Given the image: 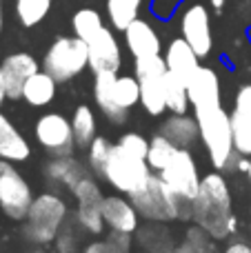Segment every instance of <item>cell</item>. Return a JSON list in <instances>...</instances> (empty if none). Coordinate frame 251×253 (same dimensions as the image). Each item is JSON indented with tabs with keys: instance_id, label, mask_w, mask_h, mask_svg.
Returning a JSON list of instances; mask_svg holds the SVG:
<instances>
[{
	"instance_id": "6da1fadb",
	"label": "cell",
	"mask_w": 251,
	"mask_h": 253,
	"mask_svg": "<svg viewBox=\"0 0 251 253\" xmlns=\"http://www.w3.org/2000/svg\"><path fill=\"white\" fill-rule=\"evenodd\" d=\"M189 220L207 233H211L216 240H229L238 229V218L234 213V200L227 178L220 171L203 175L198 196L191 200Z\"/></svg>"
},
{
	"instance_id": "7a4b0ae2",
	"label": "cell",
	"mask_w": 251,
	"mask_h": 253,
	"mask_svg": "<svg viewBox=\"0 0 251 253\" xmlns=\"http://www.w3.org/2000/svg\"><path fill=\"white\" fill-rule=\"evenodd\" d=\"M129 198L136 205L142 220L176 222V220H189L191 215V202L178 196L158 173H151L145 187H140Z\"/></svg>"
},
{
	"instance_id": "3957f363",
	"label": "cell",
	"mask_w": 251,
	"mask_h": 253,
	"mask_svg": "<svg viewBox=\"0 0 251 253\" xmlns=\"http://www.w3.org/2000/svg\"><path fill=\"white\" fill-rule=\"evenodd\" d=\"M200 129V142L205 144V151L209 162L218 171H231L236 158L234 147V131H231V114L222 105L209 107V109L194 111Z\"/></svg>"
},
{
	"instance_id": "277c9868",
	"label": "cell",
	"mask_w": 251,
	"mask_h": 253,
	"mask_svg": "<svg viewBox=\"0 0 251 253\" xmlns=\"http://www.w3.org/2000/svg\"><path fill=\"white\" fill-rule=\"evenodd\" d=\"M69 215L65 198L60 193L44 191L34 198L29 207L25 222H22V236L36 247L53 245L58 233L65 227V220Z\"/></svg>"
},
{
	"instance_id": "5b68a950",
	"label": "cell",
	"mask_w": 251,
	"mask_h": 253,
	"mask_svg": "<svg viewBox=\"0 0 251 253\" xmlns=\"http://www.w3.org/2000/svg\"><path fill=\"white\" fill-rule=\"evenodd\" d=\"M154 173L147 162V158L133 156L127 149H123L118 142L111 147V153L107 158V165L102 169V180L109 187H114L118 193L131 196L140 187H145V182L149 180V175Z\"/></svg>"
},
{
	"instance_id": "8992f818",
	"label": "cell",
	"mask_w": 251,
	"mask_h": 253,
	"mask_svg": "<svg viewBox=\"0 0 251 253\" xmlns=\"http://www.w3.org/2000/svg\"><path fill=\"white\" fill-rule=\"evenodd\" d=\"M89 67V44L78 36H60L49 44L42 69L60 83H69Z\"/></svg>"
},
{
	"instance_id": "52a82bcc",
	"label": "cell",
	"mask_w": 251,
	"mask_h": 253,
	"mask_svg": "<svg viewBox=\"0 0 251 253\" xmlns=\"http://www.w3.org/2000/svg\"><path fill=\"white\" fill-rule=\"evenodd\" d=\"M34 191L27 178L13 167V162L0 158V211L7 218L22 222L34 202Z\"/></svg>"
},
{
	"instance_id": "ba28073f",
	"label": "cell",
	"mask_w": 251,
	"mask_h": 253,
	"mask_svg": "<svg viewBox=\"0 0 251 253\" xmlns=\"http://www.w3.org/2000/svg\"><path fill=\"white\" fill-rule=\"evenodd\" d=\"M34 133H36L38 144L51 158L74 156L76 147H78L71 120L67 116L58 114V111H49V114L40 116L34 125Z\"/></svg>"
},
{
	"instance_id": "9c48e42d",
	"label": "cell",
	"mask_w": 251,
	"mask_h": 253,
	"mask_svg": "<svg viewBox=\"0 0 251 253\" xmlns=\"http://www.w3.org/2000/svg\"><path fill=\"white\" fill-rule=\"evenodd\" d=\"M69 193L78 202V207H76V224L84 233H91V236H98V233L105 231V220H102V200H105V193H102L98 180L93 178V173L78 180V184Z\"/></svg>"
},
{
	"instance_id": "30bf717a",
	"label": "cell",
	"mask_w": 251,
	"mask_h": 253,
	"mask_svg": "<svg viewBox=\"0 0 251 253\" xmlns=\"http://www.w3.org/2000/svg\"><path fill=\"white\" fill-rule=\"evenodd\" d=\"M158 175L185 200L191 202L198 196L200 180L203 178L198 173V165H196V158L191 153V149H176L171 160L167 162V167Z\"/></svg>"
},
{
	"instance_id": "8fae6325",
	"label": "cell",
	"mask_w": 251,
	"mask_h": 253,
	"mask_svg": "<svg viewBox=\"0 0 251 253\" xmlns=\"http://www.w3.org/2000/svg\"><path fill=\"white\" fill-rule=\"evenodd\" d=\"M89 69L93 74H118L123 65V49L116 34L102 27L96 38L89 40Z\"/></svg>"
},
{
	"instance_id": "7c38bea8",
	"label": "cell",
	"mask_w": 251,
	"mask_h": 253,
	"mask_svg": "<svg viewBox=\"0 0 251 253\" xmlns=\"http://www.w3.org/2000/svg\"><path fill=\"white\" fill-rule=\"evenodd\" d=\"M182 38L191 44L200 58L209 56L211 51V18L205 4H191L180 20Z\"/></svg>"
},
{
	"instance_id": "4fadbf2b",
	"label": "cell",
	"mask_w": 251,
	"mask_h": 253,
	"mask_svg": "<svg viewBox=\"0 0 251 253\" xmlns=\"http://www.w3.org/2000/svg\"><path fill=\"white\" fill-rule=\"evenodd\" d=\"M102 220L109 231L118 233H136L140 227V213H138L136 205L131 198L125 193H114V196H105L102 200Z\"/></svg>"
},
{
	"instance_id": "5bb4252c",
	"label": "cell",
	"mask_w": 251,
	"mask_h": 253,
	"mask_svg": "<svg viewBox=\"0 0 251 253\" xmlns=\"http://www.w3.org/2000/svg\"><path fill=\"white\" fill-rule=\"evenodd\" d=\"M187 89H189V100L194 111L222 105V83L218 71L211 67L200 65L196 74L191 76V80L187 83Z\"/></svg>"
},
{
	"instance_id": "9a60e30c",
	"label": "cell",
	"mask_w": 251,
	"mask_h": 253,
	"mask_svg": "<svg viewBox=\"0 0 251 253\" xmlns=\"http://www.w3.org/2000/svg\"><path fill=\"white\" fill-rule=\"evenodd\" d=\"M40 71V65L31 53L18 51L9 53L2 60V76H4V87H7V98L9 100H22V89L25 83L31 76Z\"/></svg>"
},
{
	"instance_id": "2e32d148",
	"label": "cell",
	"mask_w": 251,
	"mask_h": 253,
	"mask_svg": "<svg viewBox=\"0 0 251 253\" xmlns=\"http://www.w3.org/2000/svg\"><path fill=\"white\" fill-rule=\"evenodd\" d=\"M231 131H234L236 151L251 158V83L243 84L236 91L231 109Z\"/></svg>"
},
{
	"instance_id": "e0dca14e",
	"label": "cell",
	"mask_w": 251,
	"mask_h": 253,
	"mask_svg": "<svg viewBox=\"0 0 251 253\" xmlns=\"http://www.w3.org/2000/svg\"><path fill=\"white\" fill-rule=\"evenodd\" d=\"M93 173L89 169V165L80 162L76 156H60V158H51V160L44 165V175H47L49 182L60 184L67 191L78 184V180H83L84 175Z\"/></svg>"
},
{
	"instance_id": "ac0fdd59",
	"label": "cell",
	"mask_w": 251,
	"mask_h": 253,
	"mask_svg": "<svg viewBox=\"0 0 251 253\" xmlns=\"http://www.w3.org/2000/svg\"><path fill=\"white\" fill-rule=\"evenodd\" d=\"M165 62H167V69L173 76H178L180 80L189 83L191 76L196 74V69L200 67V56L191 49V44L185 38H173L167 44V51H165Z\"/></svg>"
},
{
	"instance_id": "d6986e66",
	"label": "cell",
	"mask_w": 251,
	"mask_h": 253,
	"mask_svg": "<svg viewBox=\"0 0 251 253\" xmlns=\"http://www.w3.org/2000/svg\"><path fill=\"white\" fill-rule=\"evenodd\" d=\"M160 133L169 138L178 149H191L200 140V129L196 116L189 114H171L160 123Z\"/></svg>"
},
{
	"instance_id": "ffe728a7",
	"label": "cell",
	"mask_w": 251,
	"mask_h": 253,
	"mask_svg": "<svg viewBox=\"0 0 251 253\" xmlns=\"http://www.w3.org/2000/svg\"><path fill=\"white\" fill-rule=\"evenodd\" d=\"M123 34H125V44H127V49L131 51L133 58H145V56L160 53V36L142 18H136Z\"/></svg>"
},
{
	"instance_id": "44dd1931",
	"label": "cell",
	"mask_w": 251,
	"mask_h": 253,
	"mask_svg": "<svg viewBox=\"0 0 251 253\" xmlns=\"http://www.w3.org/2000/svg\"><path fill=\"white\" fill-rule=\"evenodd\" d=\"M136 242L142 253H171L178 245L169 222H151V220L138 227Z\"/></svg>"
},
{
	"instance_id": "7402d4cb",
	"label": "cell",
	"mask_w": 251,
	"mask_h": 253,
	"mask_svg": "<svg viewBox=\"0 0 251 253\" xmlns=\"http://www.w3.org/2000/svg\"><path fill=\"white\" fill-rule=\"evenodd\" d=\"M116 76L118 74H96V80H93V100H96L98 109L102 111V116H105L111 125H123L125 120H127L129 111L120 109L114 98Z\"/></svg>"
},
{
	"instance_id": "603a6c76",
	"label": "cell",
	"mask_w": 251,
	"mask_h": 253,
	"mask_svg": "<svg viewBox=\"0 0 251 253\" xmlns=\"http://www.w3.org/2000/svg\"><path fill=\"white\" fill-rule=\"evenodd\" d=\"M29 156L31 147L27 142V138L0 111V158L9 162H25Z\"/></svg>"
},
{
	"instance_id": "cb8c5ba5",
	"label": "cell",
	"mask_w": 251,
	"mask_h": 253,
	"mask_svg": "<svg viewBox=\"0 0 251 253\" xmlns=\"http://www.w3.org/2000/svg\"><path fill=\"white\" fill-rule=\"evenodd\" d=\"M58 93V80L47 71H36L22 89V100L31 107H47L56 100Z\"/></svg>"
},
{
	"instance_id": "d4e9b609",
	"label": "cell",
	"mask_w": 251,
	"mask_h": 253,
	"mask_svg": "<svg viewBox=\"0 0 251 253\" xmlns=\"http://www.w3.org/2000/svg\"><path fill=\"white\" fill-rule=\"evenodd\" d=\"M71 126H74L76 144L83 149H87L91 144V140L98 135V120L96 114L89 105H78L76 111L71 114Z\"/></svg>"
},
{
	"instance_id": "484cf974",
	"label": "cell",
	"mask_w": 251,
	"mask_h": 253,
	"mask_svg": "<svg viewBox=\"0 0 251 253\" xmlns=\"http://www.w3.org/2000/svg\"><path fill=\"white\" fill-rule=\"evenodd\" d=\"M165 100H167V111L171 114H187L191 107L187 83L173 76L171 71H167V78H165Z\"/></svg>"
},
{
	"instance_id": "4316f807",
	"label": "cell",
	"mask_w": 251,
	"mask_h": 253,
	"mask_svg": "<svg viewBox=\"0 0 251 253\" xmlns=\"http://www.w3.org/2000/svg\"><path fill=\"white\" fill-rule=\"evenodd\" d=\"M142 0H107V16L114 29L125 31L138 18Z\"/></svg>"
},
{
	"instance_id": "83f0119b",
	"label": "cell",
	"mask_w": 251,
	"mask_h": 253,
	"mask_svg": "<svg viewBox=\"0 0 251 253\" xmlns=\"http://www.w3.org/2000/svg\"><path fill=\"white\" fill-rule=\"evenodd\" d=\"M167 78V76H165ZM140 105L154 118L167 111V100H165V80H151V83H140Z\"/></svg>"
},
{
	"instance_id": "f1b7e54d",
	"label": "cell",
	"mask_w": 251,
	"mask_h": 253,
	"mask_svg": "<svg viewBox=\"0 0 251 253\" xmlns=\"http://www.w3.org/2000/svg\"><path fill=\"white\" fill-rule=\"evenodd\" d=\"M53 0H16L13 9H16V18L22 27H36L47 18L49 9H51Z\"/></svg>"
},
{
	"instance_id": "f546056e",
	"label": "cell",
	"mask_w": 251,
	"mask_h": 253,
	"mask_svg": "<svg viewBox=\"0 0 251 253\" xmlns=\"http://www.w3.org/2000/svg\"><path fill=\"white\" fill-rule=\"evenodd\" d=\"M216 238L211 233H207L203 227L198 224H191L189 229L185 231L182 236V242L178 247L182 249V253H216L218 247H216Z\"/></svg>"
},
{
	"instance_id": "4dcf8cb0",
	"label": "cell",
	"mask_w": 251,
	"mask_h": 253,
	"mask_svg": "<svg viewBox=\"0 0 251 253\" xmlns=\"http://www.w3.org/2000/svg\"><path fill=\"white\" fill-rule=\"evenodd\" d=\"M114 98L120 109H125V111L140 105V83H138L136 76H116Z\"/></svg>"
},
{
	"instance_id": "1f68e13d",
	"label": "cell",
	"mask_w": 251,
	"mask_h": 253,
	"mask_svg": "<svg viewBox=\"0 0 251 253\" xmlns=\"http://www.w3.org/2000/svg\"><path fill=\"white\" fill-rule=\"evenodd\" d=\"M176 149H178L176 144L158 131V133L149 140V151H147V162H149L151 171L160 173V171L167 167V162L171 160V156L176 153Z\"/></svg>"
},
{
	"instance_id": "d6a6232c",
	"label": "cell",
	"mask_w": 251,
	"mask_h": 253,
	"mask_svg": "<svg viewBox=\"0 0 251 253\" xmlns=\"http://www.w3.org/2000/svg\"><path fill=\"white\" fill-rule=\"evenodd\" d=\"M71 27H74V36H78L84 42H89L91 38H96L100 34V29L105 25H102V16L96 9H80L71 18Z\"/></svg>"
},
{
	"instance_id": "836d02e7",
	"label": "cell",
	"mask_w": 251,
	"mask_h": 253,
	"mask_svg": "<svg viewBox=\"0 0 251 253\" xmlns=\"http://www.w3.org/2000/svg\"><path fill=\"white\" fill-rule=\"evenodd\" d=\"M131 233L111 231L105 240H93L89 245H84L83 253H131Z\"/></svg>"
},
{
	"instance_id": "e575fe53",
	"label": "cell",
	"mask_w": 251,
	"mask_h": 253,
	"mask_svg": "<svg viewBox=\"0 0 251 253\" xmlns=\"http://www.w3.org/2000/svg\"><path fill=\"white\" fill-rule=\"evenodd\" d=\"M111 147H114V144H111L105 135H96V138L91 140V144L87 147V165H89V169L93 171V175H100L102 178V169H105V165H107Z\"/></svg>"
},
{
	"instance_id": "d590c367",
	"label": "cell",
	"mask_w": 251,
	"mask_h": 253,
	"mask_svg": "<svg viewBox=\"0 0 251 253\" xmlns=\"http://www.w3.org/2000/svg\"><path fill=\"white\" fill-rule=\"evenodd\" d=\"M118 144L123 149H127L129 153L133 156H140V158H147V151H149V140L145 135L136 133V131H127L118 138Z\"/></svg>"
},
{
	"instance_id": "8d00e7d4",
	"label": "cell",
	"mask_w": 251,
	"mask_h": 253,
	"mask_svg": "<svg viewBox=\"0 0 251 253\" xmlns=\"http://www.w3.org/2000/svg\"><path fill=\"white\" fill-rule=\"evenodd\" d=\"M76 247H78V238L71 236V233H58L56 238V249L58 253H76Z\"/></svg>"
},
{
	"instance_id": "74e56055",
	"label": "cell",
	"mask_w": 251,
	"mask_h": 253,
	"mask_svg": "<svg viewBox=\"0 0 251 253\" xmlns=\"http://www.w3.org/2000/svg\"><path fill=\"white\" fill-rule=\"evenodd\" d=\"M222 253H251V245L245 240H229Z\"/></svg>"
},
{
	"instance_id": "f35d334b",
	"label": "cell",
	"mask_w": 251,
	"mask_h": 253,
	"mask_svg": "<svg viewBox=\"0 0 251 253\" xmlns=\"http://www.w3.org/2000/svg\"><path fill=\"white\" fill-rule=\"evenodd\" d=\"M7 100V87H4V76H2V62H0V105Z\"/></svg>"
},
{
	"instance_id": "ab89813d",
	"label": "cell",
	"mask_w": 251,
	"mask_h": 253,
	"mask_svg": "<svg viewBox=\"0 0 251 253\" xmlns=\"http://www.w3.org/2000/svg\"><path fill=\"white\" fill-rule=\"evenodd\" d=\"M211 4H213V9H218V11H220V9L225 7V0H211Z\"/></svg>"
},
{
	"instance_id": "60d3db41",
	"label": "cell",
	"mask_w": 251,
	"mask_h": 253,
	"mask_svg": "<svg viewBox=\"0 0 251 253\" xmlns=\"http://www.w3.org/2000/svg\"><path fill=\"white\" fill-rule=\"evenodd\" d=\"M2 25H4V16H2V0H0V34H2Z\"/></svg>"
},
{
	"instance_id": "b9f144b4",
	"label": "cell",
	"mask_w": 251,
	"mask_h": 253,
	"mask_svg": "<svg viewBox=\"0 0 251 253\" xmlns=\"http://www.w3.org/2000/svg\"><path fill=\"white\" fill-rule=\"evenodd\" d=\"M245 175H247V180H249V187H251V158H249V167H247V173H245Z\"/></svg>"
}]
</instances>
